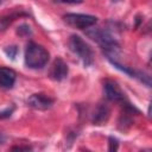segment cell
<instances>
[{
    "instance_id": "6da1fadb",
    "label": "cell",
    "mask_w": 152,
    "mask_h": 152,
    "mask_svg": "<svg viewBox=\"0 0 152 152\" xmlns=\"http://www.w3.org/2000/svg\"><path fill=\"white\" fill-rule=\"evenodd\" d=\"M86 33L89 38L95 40L104 50V53L107 57L116 56V51L119 50V43L115 40V38L108 31L97 28V27H93V28L89 27L86 31Z\"/></svg>"
},
{
    "instance_id": "7a4b0ae2",
    "label": "cell",
    "mask_w": 152,
    "mask_h": 152,
    "mask_svg": "<svg viewBox=\"0 0 152 152\" xmlns=\"http://www.w3.org/2000/svg\"><path fill=\"white\" fill-rule=\"evenodd\" d=\"M49 52L45 48L33 42L28 43L25 50V65L30 69H42L49 62Z\"/></svg>"
},
{
    "instance_id": "3957f363",
    "label": "cell",
    "mask_w": 152,
    "mask_h": 152,
    "mask_svg": "<svg viewBox=\"0 0 152 152\" xmlns=\"http://www.w3.org/2000/svg\"><path fill=\"white\" fill-rule=\"evenodd\" d=\"M68 45L70 51L82 61L84 66H90L94 63V52L90 45L87 42H84L80 36L71 34L69 38Z\"/></svg>"
},
{
    "instance_id": "277c9868",
    "label": "cell",
    "mask_w": 152,
    "mask_h": 152,
    "mask_svg": "<svg viewBox=\"0 0 152 152\" xmlns=\"http://www.w3.org/2000/svg\"><path fill=\"white\" fill-rule=\"evenodd\" d=\"M64 21L69 24L72 27L83 30V28H89L93 25L96 24L97 18L90 14H82V13H68L63 17Z\"/></svg>"
},
{
    "instance_id": "5b68a950",
    "label": "cell",
    "mask_w": 152,
    "mask_h": 152,
    "mask_svg": "<svg viewBox=\"0 0 152 152\" xmlns=\"http://www.w3.org/2000/svg\"><path fill=\"white\" fill-rule=\"evenodd\" d=\"M103 90H104V95L109 101L113 102H125L126 97H125V93L121 90V88L119 87V84L114 81H106L103 84Z\"/></svg>"
},
{
    "instance_id": "8992f818",
    "label": "cell",
    "mask_w": 152,
    "mask_h": 152,
    "mask_svg": "<svg viewBox=\"0 0 152 152\" xmlns=\"http://www.w3.org/2000/svg\"><path fill=\"white\" fill-rule=\"evenodd\" d=\"M68 72H69V68H68V64L59 57H57L51 68H50V71H49V76L50 78H52L53 81H63L64 78H66L68 76Z\"/></svg>"
},
{
    "instance_id": "52a82bcc",
    "label": "cell",
    "mask_w": 152,
    "mask_h": 152,
    "mask_svg": "<svg viewBox=\"0 0 152 152\" xmlns=\"http://www.w3.org/2000/svg\"><path fill=\"white\" fill-rule=\"evenodd\" d=\"M27 104L30 107H32L33 109L46 110V109L52 107L53 100L51 97H49L48 95H45V94H33L28 97Z\"/></svg>"
},
{
    "instance_id": "ba28073f",
    "label": "cell",
    "mask_w": 152,
    "mask_h": 152,
    "mask_svg": "<svg viewBox=\"0 0 152 152\" xmlns=\"http://www.w3.org/2000/svg\"><path fill=\"white\" fill-rule=\"evenodd\" d=\"M15 72L5 66H0V87L5 89H11L15 83Z\"/></svg>"
},
{
    "instance_id": "9c48e42d",
    "label": "cell",
    "mask_w": 152,
    "mask_h": 152,
    "mask_svg": "<svg viewBox=\"0 0 152 152\" xmlns=\"http://www.w3.org/2000/svg\"><path fill=\"white\" fill-rule=\"evenodd\" d=\"M109 114H110V110H109L108 106L104 103H100L93 113L91 122L94 125H102V124L107 122V120L109 119Z\"/></svg>"
},
{
    "instance_id": "30bf717a",
    "label": "cell",
    "mask_w": 152,
    "mask_h": 152,
    "mask_svg": "<svg viewBox=\"0 0 152 152\" xmlns=\"http://www.w3.org/2000/svg\"><path fill=\"white\" fill-rule=\"evenodd\" d=\"M17 34H18L19 37H23V38L30 37V36L32 34V28H31V26L27 25V24H21V25H19V26L17 27Z\"/></svg>"
},
{
    "instance_id": "8fae6325",
    "label": "cell",
    "mask_w": 152,
    "mask_h": 152,
    "mask_svg": "<svg viewBox=\"0 0 152 152\" xmlns=\"http://www.w3.org/2000/svg\"><path fill=\"white\" fill-rule=\"evenodd\" d=\"M4 52H5V55H6L10 59L13 61V59H15V57H17L19 50H18V48H17L15 45H11V46H6V48L4 49Z\"/></svg>"
},
{
    "instance_id": "7c38bea8",
    "label": "cell",
    "mask_w": 152,
    "mask_h": 152,
    "mask_svg": "<svg viewBox=\"0 0 152 152\" xmlns=\"http://www.w3.org/2000/svg\"><path fill=\"white\" fill-rule=\"evenodd\" d=\"M140 82H142L144 84H146L147 87H151V78L147 74H145L144 71H135V76Z\"/></svg>"
},
{
    "instance_id": "4fadbf2b",
    "label": "cell",
    "mask_w": 152,
    "mask_h": 152,
    "mask_svg": "<svg viewBox=\"0 0 152 152\" xmlns=\"http://www.w3.org/2000/svg\"><path fill=\"white\" fill-rule=\"evenodd\" d=\"M13 18H15V15L14 17H0V31L6 30L7 26L11 24V21L13 20Z\"/></svg>"
},
{
    "instance_id": "5bb4252c",
    "label": "cell",
    "mask_w": 152,
    "mask_h": 152,
    "mask_svg": "<svg viewBox=\"0 0 152 152\" xmlns=\"http://www.w3.org/2000/svg\"><path fill=\"white\" fill-rule=\"evenodd\" d=\"M118 147H119V140L114 137H109V139H108V150L114 152V151L118 150Z\"/></svg>"
},
{
    "instance_id": "9a60e30c",
    "label": "cell",
    "mask_w": 152,
    "mask_h": 152,
    "mask_svg": "<svg viewBox=\"0 0 152 152\" xmlns=\"http://www.w3.org/2000/svg\"><path fill=\"white\" fill-rule=\"evenodd\" d=\"M13 107H11V108H6L5 110H2V112H0V119H6V118H10L11 115H12V113H13Z\"/></svg>"
},
{
    "instance_id": "2e32d148",
    "label": "cell",
    "mask_w": 152,
    "mask_h": 152,
    "mask_svg": "<svg viewBox=\"0 0 152 152\" xmlns=\"http://www.w3.org/2000/svg\"><path fill=\"white\" fill-rule=\"evenodd\" d=\"M52 1L58 2V4H71V5H76V4L83 2V0H52Z\"/></svg>"
},
{
    "instance_id": "e0dca14e",
    "label": "cell",
    "mask_w": 152,
    "mask_h": 152,
    "mask_svg": "<svg viewBox=\"0 0 152 152\" xmlns=\"http://www.w3.org/2000/svg\"><path fill=\"white\" fill-rule=\"evenodd\" d=\"M12 150H19V151L25 150V151H28V150H31V147L30 146H17V147H13Z\"/></svg>"
},
{
    "instance_id": "ac0fdd59",
    "label": "cell",
    "mask_w": 152,
    "mask_h": 152,
    "mask_svg": "<svg viewBox=\"0 0 152 152\" xmlns=\"http://www.w3.org/2000/svg\"><path fill=\"white\" fill-rule=\"evenodd\" d=\"M2 141H4V135L0 133V144H2Z\"/></svg>"
},
{
    "instance_id": "d6986e66",
    "label": "cell",
    "mask_w": 152,
    "mask_h": 152,
    "mask_svg": "<svg viewBox=\"0 0 152 152\" xmlns=\"http://www.w3.org/2000/svg\"><path fill=\"white\" fill-rule=\"evenodd\" d=\"M4 1H5V0H0V5H1V4L4 2Z\"/></svg>"
},
{
    "instance_id": "ffe728a7",
    "label": "cell",
    "mask_w": 152,
    "mask_h": 152,
    "mask_svg": "<svg viewBox=\"0 0 152 152\" xmlns=\"http://www.w3.org/2000/svg\"><path fill=\"white\" fill-rule=\"evenodd\" d=\"M113 1H119V0H113Z\"/></svg>"
}]
</instances>
